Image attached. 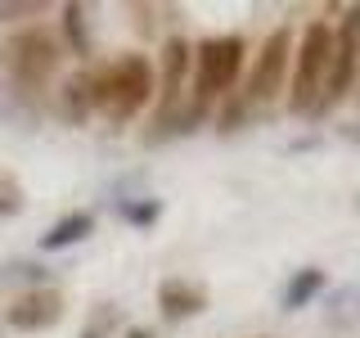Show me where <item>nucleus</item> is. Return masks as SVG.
Masks as SVG:
<instances>
[{
	"label": "nucleus",
	"instance_id": "1",
	"mask_svg": "<svg viewBox=\"0 0 360 338\" xmlns=\"http://www.w3.org/2000/svg\"><path fill=\"white\" fill-rule=\"evenodd\" d=\"M158 95L153 86V63L144 54H122L108 68L90 73V99H95V113H104L108 122H131L149 99Z\"/></svg>",
	"mask_w": 360,
	"mask_h": 338
},
{
	"label": "nucleus",
	"instance_id": "2",
	"mask_svg": "<svg viewBox=\"0 0 360 338\" xmlns=\"http://www.w3.org/2000/svg\"><path fill=\"white\" fill-rule=\"evenodd\" d=\"M329 50H333V27L329 23H307L302 45L292 54V73H288V113H315L324 95V77H329Z\"/></svg>",
	"mask_w": 360,
	"mask_h": 338
},
{
	"label": "nucleus",
	"instance_id": "3",
	"mask_svg": "<svg viewBox=\"0 0 360 338\" xmlns=\"http://www.w3.org/2000/svg\"><path fill=\"white\" fill-rule=\"evenodd\" d=\"M239 68H243V41L239 37H212L194 50V90H189V104L207 108L212 99L230 95V86L239 82Z\"/></svg>",
	"mask_w": 360,
	"mask_h": 338
},
{
	"label": "nucleus",
	"instance_id": "4",
	"mask_svg": "<svg viewBox=\"0 0 360 338\" xmlns=\"http://www.w3.org/2000/svg\"><path fill=\"white\" fill-rule=\"evenodd\" d=\"M356 68H360V5L347 9L342 27L333 32V50H329V77H324V95L315 113H329L333 104H342L356 86Z\"/></svg>",
	"mask_w": 360,
	"mask_h": 338
},
{
	"label": "nucleus",
	"instance_id": "5",
	"mask_svg": "<svg viewBox=\"0 0 360 338\" xmlns=\"http://www.w3.org/2000/svg\"><path fill=\"white\" fill-rule=\"evenodd\" d=\"M5 63H9V73H14L18 86L37 90V86L50 82L54 68H59V41L45 27H27L5 45Z\"/></svg>",
	"mask_w": 360,
	"mask_h": 338
},
{
	"label": "nucleus",
	"instance_id": "6",
	"mask_svg": "<svg viewBox=\"0 0 360 338\" xmlns=\"http://www.w3.org/2000/svg\"><path fill=\"white\" fill-rule=\"evenodd\" d=\"M288 63H292V37H288V27H275L266 37L262 54H257L252 73H248L243 104H270V99L279 95V86H284V77H288Z\"/></svg>",
	"mask_w": 360,
	"mask_h": 338
},
{
	"label": "nucleus",
	"instance_id": "7",
	"mask_svg": "<svg viewBox=\"0 0 360 338\" xmlns=\"http://www.w3.org/2000/svg\"><path fill=\"white\" fill-rule=\"evenodd\" d=\"M189 63H194V50H189L180 37L167 41L162 50V86H158V99H162V108H158V122H153V140L162 135L167 127H176V113H180V99H185V77H189Z\"/></svg>",
	"mask_w": 360,
	"mask_h": 338
},
{
	"label": "nucleus",
	"instance_id": "8",
	"mask_svg": "<svg viewBox=\"0 0 360 338\" xmlns=\"http://www.w3.org/2000/svg\"><path fill=\"white\" fill-rule=\"evenodd\" d=\"M59 320H63V298H59V289H45V284L18 293V298L5 307V325L18 330V334L50 330V325H59Z\"/></svg>",
	"mask_w": 360,
	"mask_h": 338
},
{
	"label": "nucleus",
	"instance_id": "9",
	"mask_svg": "<svg viewBox=\"0 0 360 338\" xmlns=\"http://www.w3.org/2000/svg\"><path fill=\"white\" fill-rule=\"evenodd\" d=\"M158 311L167 320H189V315L207 311V289L189 284V280H162L158 284Z\"/></svg>",
	"mask_w": 360,
	"mask_h": 338
},
{
	"label": "nucleus",
	"instance_id": "10",
	"mask_svg": "<svg viewBox=\"0 0 360 338\" xmlns=\"http://www.w3.org/2000/svg\"><path fill=\"white\" fill-rule=\"evenodd\" d=\"M86 234H95V217L90 212H68V217H59L50 225V230L41 234V253H59V248H72L82 244Z\"/></svg>",
	"mask_w": 360,
	"mask_h": 338
},
{
	"label": "nucleus",
	"instance_id": "11",
	"mask_svg": "<svg viewBox=\"0 0 360 338\" xmlns=\"http://www.w3.org/2000/svg\"><path fill=\"white\" fill-rule=\"evenodd\" d=\"M324 284H329V275H324L320 266H302V270H292V280H288V289H284V311H302V307H311V302L324 293Z\"/></svg>",
	"mask_w": 360,
	"mask_h": 338
},
{
	"label": "nucleus",
	"instance_id": "12",
	"mask_svg": "<svg viewBox=\"0 0 360 338\" xmlns=\"http://www.w3.org/2000/svg\"><path fill=\"white\" fill-rule=\"evenodd\" d=\"M59 108H63L68 122H86L90 113H95V99H90V73L68 77L63 90H59Z\"/></svg>",
	"mask_w": 360,
	"mask_h": 338
},
{
	"label": "nucleus",
	"instance_id": "13",
	"mask_svg": "<svg viewBox=\"0 0 360 338\" xmlns=\"http://www.w3.org/2000/svg\"><path fill=\"white\" fill-rule=\"evenodd\" d=\"M63 37L72 45V54H90V37H86V9L82 5H63Z\"/></svg>",
	"mask_w": 360,
	"mask_h": 338
},
{
	"label": "nucleus",
	"instance_id": "14",
	"mask_svg": "<svg viewBox=\"0 0 360 338\" xmlns=\"http://www.w3.org/2000/svg\"><path fill=\"white\" fill-rule=\"evenodd\" d=\"M22 212V185L14 176H0V217H18Z\"/></svg>",
	"mask_w": 360,
	"mask_h": 338
},
{
	"label": "nucleus",
	"instance_id": "15",
	"mask_svg": "<svg viewBox=\"0 0 360 338\" xmlns=\"http://www.w3.org/2000/svg\"><path fill=\"white\" fill-rule=\"evenodd\" d=\"M122 217H127L131 225H153V217H158V199H144V203H127V208H122Z\"/></svg>",
	"mask_w": 360,
	"mask_h": 338
},
{
	"label": "nucleus",
	"instance_id": "16",
	"mask_svg": "<svg viewBox=\"0 0 360 338\" xmlns=\"http://www.w3.org/2000/svg\"><path fill=\"white\" fill-rule=\"evenodd\" d=\"M41 9H45L41 0H22V5L14 0V5H0V18L9 23V18H22V14H41Z\"/></svg>",
	"mask_w": 360,
	"mask_h": 338
},
{
	"label": "nucleus",
	"instance_id": "17",
	"mask_svg": "<svg viewBox=\"0 0 360 338\" xmlns=\"http://www.w3.org/2000/svg\"><path fill=\"white\" fill-rule=\"evenodd\" d=\"M127 338H153V330H144V325H131Z\"/></svg>",
	"mask_w": 360,
	"mask_h": 338
},
{
	"label": "nucleus",
	"instance_id": "18",
	"mask_svg": "<svg viewBox=\"0 0 360 338\" xmlns=\"http://www.w3.org/2000/svg\"><path fill=\"white\" fill-rule=\"evenodd\" d=\"M86 338H99V334H86Z\"/></svg>",
	"mask_w": 360,
	"mask_h": 338
}]
</instances>
